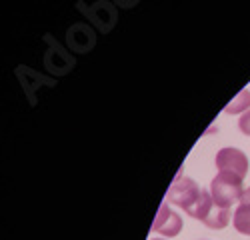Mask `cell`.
I'll return each mask as SVG.
<instances>
[{
  "mask_svg": "<svg viewBox=\"0 0 250 240\" xmlns=\"http://www.w3.org/2000/svg\"><path fill=\"white\" fill-rule=\"evenodd\" d=\"M232 224L240 234L250 236V188L244 190L240 202L232 214Z\"/></svg>",
  "mask_w": 250,
  "mask_h": 240,
  "instance_id": "5",
  "label": "cell"
},
{
  "mask_svg": "<svg viewBox=\"0 0 250 240\" xmlns=\"http://www.w3.org/2000/svg\"><path fill=\"white\" fill-rule=\"evenodd\" d=\"M244 194L242 186V178L228 174V172H218L212 182H210V196L212 200L222 206V208H230L234 202H240V198Z\"/></svg>",
  "mask_w": 250,
  "mask_h": 240,
  "instance_id": "2",
  "label": "cell"
},
{
  "mask_svg": "<svg viewBox=\"0 0 250 240\" xmlns=\"http://www.w3.org/2000/svg\"><path fill=\"white\" fill-rule=\"evenodd\" d=\"M238 130H240L242 134L250 136V110L240 116V120H238Z\"/></svg>",
  "mask_w": 250,
  "mask_h": 240,
  "instance_id": "7",
  "label": "cell"
},
{
  "mask_svg": "<svg viewBox=\"0 0 250 240\" xmlns=\"http://www.w3.org/2000/svg\"><path fill=\"white\" fill-rule=\"evenodd\" d=\"M214 164L218 168V172H228V174H234L238 178L244 180L246 172H248V156L238 150V148H220L216 158H214Z\"/></svg>",
  "mask_w": 250,
  "mask_h": 240,
  "instance_id": "3",
  "label": "cell"
},
{
  "mask_svg": "<svg viewBox=\"0 0 250 240\" xmlns=\"http://www.w3.org/2000/svg\"><path fill=\"white\" fill-rule=\"evenodd\" d=\"M204 194H206V190H202L192 178L178 174L176 180L170 184L168 192H166V202L180 206L188 216L196 218L200 204L204 200Z\"/></svg>",
  "mask_w": 250,
  "mask_h": 240,
  "instance_id": "1",
  "label": "cell"
},
{
  "mask_svg": "<svg viewBox=\"0 0 250 240\" xmlns=\"http://www.w3.org/2000/svg\"><path fill=\"white\" fill-rule=\"evenodd\" d=\"M184 222H182V218L170 208V204L164 202L160 204L156 216H154V222H152V232H158V234H164V236H178L180 230H182Z\"/></svg>",
  "mask_w": 250,
  "mask_h": 240,
  "instance_id": "4",
  "label": "cell"
},
{
  "mask_svg": "<svg viewBox=\"0 0 250 240\" xmlns=\"http://www.w3.org/2000/svg\"><path fill=\"white\" fill-rule=\"evenodd\" d=\"M150 240H164V238H150Z\"/></svg>",
  "mask_w": 250,
  "mask_h": 240,
  "instance_id": "8",
  "label": "cell"
},
{
  "mask_svg": "<svg viewBox=\"0 0 250 240\" xmlns=\"http://www.w3.org/2000/svg\"><path fill=\"white\" fill-rule=\"evenodd\" d=\"M244 110H250V92L248 90H240L236 94V98H232L228 106L224 108L226 114H244Z\"/></svg>",
  "mask_w": 250,
  "mask_h": 240,
  "instance_id": "6",
  "label": "cell"
}]
</instances>
